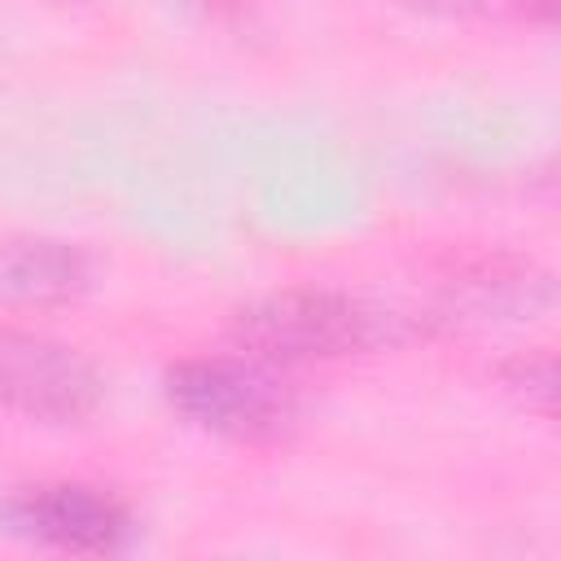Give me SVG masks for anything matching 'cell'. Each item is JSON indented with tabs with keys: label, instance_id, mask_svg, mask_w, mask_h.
<instances>
[{
	"label": "cell",
	"instance_id": "cell-3",
	"mask_svg": "<svg viewBox=\"0 0 561 561\" xmlns=\"http://www.w3.org/2000/svg\"><path fill=\"white\" fill-rule=\"evenodd\" d=\"M0 403L35 421L75 425L96 412L101 377L75 346L0 324Z\"/></svg>",
	"mask_w": 561,
	"mask_h": 561
},
{
	"label": "cell",
	"instance_id": "cell-4",
	"mask_svg": "<svg viewBox=\"0 0 561 561\" xmlns=\"http://www.w3.org/2000/svg\"><path fill=\"white\" fill-rule=\"evenodd\" d=\"M4 517L13 522L18 535L66 548V552H118L131 535V513L101 486L88 482H35L22 486L9 504Z\"/></svg>",
	"mask_w": 561,
	"mask_h": 561
},
{
	"label": "cell",
	"instance_id": "cell-2",
	"mask_svg": "<svg viewBox=\"0 0 561 561\" xmlns=\"http://www.w3.org/2000/svg\"><path fill=\"white\" fill-rule=\"evenodd\" d=\"M167 399L193 425L241 443L280 438L294 421V394L263 359H232V355L184 359L167 373Z\"/></svg>",
	"mask_w": 561,
	"mask_h": 561
},
{
	"label": "cell",
	"instance_id": "cell-1",
	"mask_svg": "<svg viewBox=\"0 0 561 561\" xmlns=\"http://www.w3.org/2000/svg\"><path fill=\"white\" fill-rule=\"evenodd\" d=\"M232 337L263 364H307L373 351L394 337V316L337 289H280L232 316Z\"/></svg>",
	"mask_w": 561,
	"mask_h": 561
},
{
	"label": "cell",
	"instance_id": "cell-6",
	"mask_svg": "<svg viewBox=\"0 0 561 561\" xmlns=\"http://www.w3.org/2000/svg\"><path fill=\"white\" fill-rule=\"evenodd\" d=\"M513 4H522L526 13H539V18H552V9H557V0H513Z\"/></svg>",
	"mask_w": 561,
	"mask_h": 561
},
{
	"label": "cell",
	"instance_id": "cell-5",
	"mask_svg": "<svg viewBox=\"0 0 561 561\" xmlns=\"http://www.w3.org/2000/svg\"><path fill=\"white\" fill-rule=\"evenodd\" d=\"M88 285H92V259L75 241L9 237L0 245V289L22 302H39V307L75 302Z\"/></svg>",
	"mask_w": 561,
	"mask_h": 561
}]
</instances>
